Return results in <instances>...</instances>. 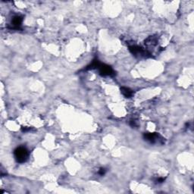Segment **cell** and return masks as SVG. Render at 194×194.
I'll use <instances>...</instances> for the list:
<instances>
[{
	"label": "cell",
	"instance_id": "obj_4",
	"mask_svg": "<svg viewBox=\"0 0 194 194\" xmlns=\"http://www.w3.org/2000/svg\"><path fill=\"white\" fill-rule=\"evenodd\" d=\"M99 74L102 76H110L112 77L115 75V71L109 65H105V64L101 63V65L99 67Z\"/></svg>",
	"mask_w": 194,
	"mask_h": 194
},
{
	"label": "cell",
	"instance_id": "obj_7",
	"mask_svg": "<svg viewBox=\"0 0 194 194\" xmlns=\"http://www.w3.org/2000/svg\"><path fill=\"white\" fill-rule=\"evenodd\" d=\"M145 43L149 46H156L158 43V38L156 37H149L146 39Z\"/></svg>",
	"mask_w": 194,
	"mask_h": 194
},
{
	"label": "cell",
	"instance_id": "obj_5",
	"mask_svg": "<svg viewBox=\"0 0 194 194\" xmlns=\"http://www.w3.org/2000/svg\"><path fill=\"white\" fill-rule=\"evenodd\" d=\"M23 22V17L21 15H16L11 20V28L18 30Z\"/></svg>",
	"mask_w": 194,
	"mask_h": 194
},
{
	"label": "cell",
	"instance_id": "obj_8",
	"mask_svg": "<svg viewBox=\"0 0 194 194\" xmlns=\"http://www.w3.org/2000/svg\"><path fill=\"white\" fill-rule=\"evenodd\" d=\"M165 178H164V177H158V178H156L155 180V183L156 184H162L163 183L164 181H165Z\"/></svg>",
	"mask_w": 194,
	"mask_h": 194
},
{
	"label": "cell",
	"instance_id": "obj_3",
	"mask_svg": "<svg viewBox=\"0 0 194 194\" xmlns=\"http://www.w3.org/2000/svg\"><path fill=\"white\" fill-rule=\"evenodd\" d=\"M129 50L131 53L136 57H150L151 54L146 49L136 45L129 46Z\"/></svg>",
	"mask_w": 194,
	"mask_h": 194
},
{
	"label": "cell",
	"instance_id": "obj_2",
	"mask_svg": "<svg viewBox=\"0 0 194 194\" xmlns=\"http://www.w3.org/2000/svg\"><path fill=\"white\" fill-rule=\"evenodd\" d=\"M144 139L150 143H164V138L157 133H146L143 135Z\"/></svg>",
	"mask_w": 194,
	"mask_h": 194
},
{
	"label": "cell",
	"instance_id": "obj_9",
	"mask_svg": "<svg viewBox=\"0 0 194 194\" xmlns=\"http://www.w3.org/2000/svg\"><path fill=\"white\" fill-rule=\"evenodd\" d=\"M106 172H107V170L106 168H101L99 169V175H101V176H103L105 175V174L106 173Z\"/></svg>",
	"mask_w": 194,
	"mask_h": 194
},
{
	"label": "cell",
	"instance_id": "obj_1",
	"mask_svg": "<svg viewBox=\"0 0 194 194\" xmlns=\"http://www.w3.org/2000/svg\"><path fill=\"white\" fill-rule=\"evenodd\" d=\"M14 158H15L16 161L19 163H24L27 160L29 156L28 151L26 148L22 147V146H20L18 147L17 149L14 150Z\"/></svg>",
	"mask_w": 194,
	"mask_h": 194
},
{
	"label": "cell",
	"instance_id": "obj_10",
	"mask_svg": "<svg viewBox=\"0 0 194 194\" xmlns=\"http://www.w3.org/2000/svg\"><path fill=\"white\" fill-rule=\"evenodd\" d=\"M130 124H131V127H136V125H137V124H136V121H135V120H131V121H130Z\"/></svg>",
	"mask_w": 194,
	"mask_h": 194
},
{
	"label": "cell",
	"instance_id": "obj_6",
	"mask_svg": "<svg viewBox=\"0 0 194 194\" xmlns=\"http://www.w3.org/2000/svg\"><path fill=\"white\" fill-rule=\"evenodd\" d=\"M121 93H122V95L124 96H125L126 98H131L134 95V92L133 90H131V89L128 87H122L121 88Z\"/></svg>",
	"mask_w": 194,
	"mask_h": 194
}]
</instances>
